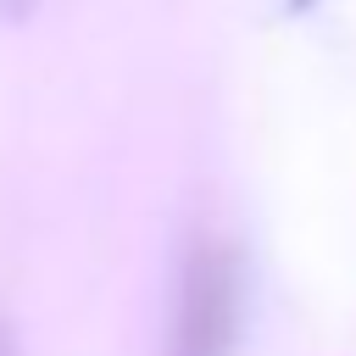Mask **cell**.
<instances>
[{
	"mask_svg": "<svg viewBox=\"0 0 356 356\" xmlns=\"http://www.w3.org/2000/svg\"><path fill=\"white\" fill-rule=\"evenodd\" d=\"M239 334V256L222 239H200L184 256L167 356H234Z\"/></svg>",
	"mask_w": 356,
	"mask_h": 356,
	"instance_id": "cell-1",
	"label": "cell"
},
{
	"mask_svg": "<svg viewBox=\"0 0 356 356\" xmlns=\"http://www.w3.org/2000/svg\"><path fill=\"white\" fill-rule=\"evenodd\" d=\"M39 0H0V17H11V22H22L28 11H33Z\"/></svg>",
	"mask_w": 356,
	"mask_h": 356,
	"instance_id": "cell-2",
	"label": "cell"
},
{
	"mask_svg": "<svg viewBox=\"0 0 356 356\" xmlns=\"http://www.w3.org/2000/svg\"><path fill=\"white\" fill-rule=\"evenodd\" d=\"M0 356H17V345H11V334H6V323H0Z\"/></svg>",
	"mask_w": 356,
	"mask_h": 356,
	"instance_id": "cell-3",
	"label": "cell"
}]
</instances>
